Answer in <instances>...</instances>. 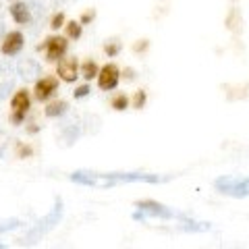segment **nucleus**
<instances>
[{
	"label": "nucleus",
	"instance_id": "nucleus-1",
	"mask_svg": "<svg viewBox=\"0 0 249 249\" xmlns=\"http://www.w3.org/2000/svg\"><path fill=\"white\" fill-rule=\"evenodd\" d=\"M73 183L85 187H96V189H112L121 183H166L170 177L152 175V173H93V170H77L71 175Z\"/></svg>",
	"mask_w": 249,
	"mask_h": 249
},
{
	"label": "nucleus",
	"instance_id": "nucleus-2",
	"mask_svg": "<svg viewBox=\"0 0 249 249\" xmlns=\"http://www.w3.org/2000/svg\"><path fill=\"white\" fill-rule=\"evenodd\" d=\"M135 220H147V218H160V220H181L187 224L185 231H193V232H201V231H210V224L206 222H193L189 216H185L183 212H177L175 208H168L158 201H139L137 204V212L133 214Z\"/></svg>",
	"mask_w": 249,
	"mask_h": 249
},
{
	"label": "nucleus",
	"instance_id": "nucleus-3",
	"mask_svg": "<svg viewBox=\"0 0 249 249\" xmlns=\"http://www.w3.org/2000/svg\"><path fill=\"white\" fill-rule=\"evenodd\" d=\"M216 191H220L222 196H229V197H247L249 196V177H220L216 178Z\"/></svg>",
	"mask_w": 249,
	"mask_h": 249
},
{
	"label": "nucleus",
	"instance_id": "nucleus-4",
	"mask_svg": "<svg viewBox=\"0 0 249 249\" xmlns=\"http://www.w3.org/2000/svg\"><path fill=\"white\" fill-rule=\"evenodd\" d=\"M119 79H121V71L114 62H108V65H104L98 71V85H100V89H104V91L114 89L116 85H119Z\"/></svg>",
	"mask_w": 249,
	"mask_h": 249
},
{
	"label": "nucleus",
	"instance_id": "nucleus-5",
	"mask_svg": "<svg viewBox=\"0 0 249 249\" xmlns=\"http://www.w3.org/2000/svg\"><path fill=\"white\" fill-rule=\"evenodd\" d=\"M29 106H31V100H29L27 89H19V91L13 96V100H11L13 121H15V123H21L23 119H25V114H27V110H29Z\"/></svg>",
	"mask_w": 249,
	"mask_h": 249
},
{
	"label": "nucleus",
	"instance_id": "nucleus-6",
	"mask_svg": "<svg viewBox=\"0 0 249 249\" xmlns=\"http://www.w3.org/2000/svg\"><path fill=\"white\" fill-rule=\"evenodd\" d=\"M69 48V42L67 37H60V36H50L48 40L44 42V50H46V58L48 60H58L65 56V52Z\"/></svg>",
	"mask_w": 249,
	"mask_h": 249
},
{
	"label": "nucleus",
	"instance_id": "nucleus-7",
	"mask_svg": "<svg viewBox=\"0 0 249 249\" xmlns=\"http://www.w3.org/2000/svg\"><path fill=\"white\" fill-rule=\"evenodd\" d=\"M60 216H62V201L58 199L56 201V206H54V210L44 218V220L37 222V227L31 231V237H37V235H44V232H48L50 229H54V224H58L60 220Z\"/></svg>",
	"mask_w": 249,
	"mask_h": 249
},
{
	"label": "nucleus",
	"instance_id": "nucleus-8",
	"mask_svg": "<svg viewBox=\"0 0 249 249\" xmlns=\"http://www.w3.org/2000/svg\"><path fill=\"white\" fill-rule=\"evenodd\" d=\"M23 42H25V40H23V34H21V31H9V34L4 36L0 50H2L4 56H15V54L21 52Z\"/></svg>",
	"mask_w": 249,
	"mask_h": 249
},
{
	"label": "nucleus",
	"instance_id": "nucleus-9",
	"mask_svg": "<svg viewBox=\"0 0 249 249\" xmlns=\"http://www.w3.org/2000/svg\"><path fill=\"white\" fill-rule=\"evenodd\" d=\"M58 77L67 83H73L77 77H79V65H77V58H60L58 60Z\"/></svg>",
	"mask_w": 249,
	"mask_h": 249
},
{
	"label": "nucleus",
	"instance_id": "nucleus-10",
	"mask_svg": "<svg viewBox=\"0 0 249 249\" xmlns=\"http://www.w3.org/2000/svg\"><path fill=\"white\" fill-rule=\"evenodd\" d=\"M56 89H58V81L54 79V77H42V79L36 83L34 91H36V98L40 100V102H46Z\"/></svg>",
	"mask_w": 249,
	"mask_h": 249
},
{
	"label": "nucleus",
	"instance_id": "nucleus-11",
	"mask_svg": "<svg viewBox=\"0 0 249 249\" xmlns=\"http://www.w3.org/2000/svg\"><path fill=\"white\" fill-rule=\"evenodd\" d=\"M11 17L19 23V25H25V23H29L31 21V11H29V6L25 4V2H15L11 4Z\"/></svg>",
	"mask_w": 249,
	"mask_h": 249
},
{
	"label": "nucleus",
	"instance_id": "nucleus-12",
	"mask_svg": "<svg viewBox=\"0 0 249 249\" xmlns=\"http://www.w3.org/2000/svg\"><path fill=\"white\" fill-rule=\"evenodd\" d=\"M19 75L23 77V79H34V77L40 75V65L31 58L21 60L19 62Z\"/></svg>",
	"mask_w": 249,
	"mask_h": 249
},
{
	"label": "nucleus",
	"instance_id": "nucleus-13",
	"mask_svg": "<svg viewBox=\"0 0 249 249\" xmlns=\"http://www.w3.org/2000/svg\"><path fill=\"white\" fill-rule=\"evenodd\" d=\"M67 102H62V100H58V102H52L46 106V116H50V119H54V116H60L67 112Z\"/></svg>",
	"mask_w": 249,
	"mask_h": 249
},
{
	"label": "nucleus",
	"instance_id": "nucleus-14",
	"mask_svg": "<svg viewBox=\"0 0 249 249\" xmlns=\"http://www.w3.org/2000/svg\"><path fill=\"white\" fill-rule=\"evenodd\" d=\"M21 227V220L17 218H0V232H9Z\"/></svg>",
	"mask_w": 249,
	"mask_h": 249
},
{
	"label": "nucleus",
	"instance_id": "nucleus-15",
	"mask_svg": "<svg viewBox=\"0 0 249 249\" xmlns=\"http://www.w3.org/2000/svg\"><path fill=\"white\" fill-rule=\"evenodd\" d=\"M81 75L85 77V79H91V77H98V65L93 60H88V62H83V67H81Z\"/></svg>",
	"mask_w": 249,
	"mask_h": 249
},
{
	"label": "nucleus",
	"instance_id": "nucleus-16",
	"mask_svg": "<svg viewBox=\"0 0 249 249\" xmlns=\"http://www.w3.org/2000/svg\"><path fill=\"white\" fill-rule=\"evenodd\" d=\"M127 106H129V98L124 96V93H121V96H116L112 100V108H114V110H124Z\"/></svg>",
	"mask_w": 249,
	"mask_h": 249
},
{
	"label": "nucleus",
	"instance_id": "nucleus-17",
	"mask_svg": "<svg viewBox=\"0 0 249 249\" xmlns=\"http://www.w3.org/2000/svg\"><path fill=\"white\" fill-rule=\"evenodd\" d=\"M67 36L75 37V40H77V37L81 36V23H75V21L69 23V25H67Z\"/></svg>",
	"mask_w": 249,
	"mask_h": 249
},
{
	"label": "nucleus",
	"instance_id": "nucleus-18",
	"mask_svg": "<svg viewBox=\"0 0 249 249\" xmlns=\"http://www.w3.org/2000/svg\"><path fill=\"white\" fill-rule=\"evenodd\" d=\"M62 23H65V15L58 13V15H54V17H52L50 27H52V29H58V27H62Z\"/></svg>",
	"mask_w": 249,
	"mask_h": 249
},
{
	"label": "nucleus",
	"instance_id": "nucleus-19",
	"mask_svg": "<svg viewBox=\"0 0 249 249\" xmlns=\"http://www.w3.org/2000/svg\"><path fill=\"white\" fill-rule=\"evenodd\" d=\"M88 93H89V88H88V85H81V88L75 91V98H85Z\"/></svg>",
	"mask_w": 249,
	"mask_h": 249
},
{
	"label": "nucleus",
	"instance_id": "nucleus-20",
	"mask_svg": "<svg viewBox=\"0 0 249 249\" xmlns=\"http://www.w3.org/2000/svg\"><path fill=\"white\" fill-rule=\"evenodd\" d=\"M143 102H145V93L139 91L137 96H135V108H142V106H143Z\"/></svg>",
	"mask_w": 249,
	"mask_h": 249
},
{
	"label": "nucleus",
	"instance_id": "nucleus-21",
	"mask_svg": "<svg viewBox=\"0 0 249 249\" xmlns=\"http://www.w3.org/2000/svg\"><path fill=\"white\" fill-rule=\"evenodd\" d=\"M106 52L110 54V56H114V54L119 52V46H116V44H114V46H106Z\"/></svg>",
	"mask_w": 249,
	"mask_h": 249
},
{
	"label": "nucleus",
	"instance_id": "nucleus-22",
	"mask_svg": "<svg viewBox=\"0 0 249 249\" xmlns=\"http://www.w3.org/2000/svg\"><path fill=\"white\" fill-rule=\"evenodd\" d=\"M19 154H21V156H23V154L27 156V154H31V150H29V147H23V145H19Z\"/></svg>",
	"mask_w": 249,
	"mask_h": 249
},
{
	"label": "nucleus",
	"instance_id": "nucleus-23",
	"mask_svg": "<svg viewBox=\"0 0 249 249\" xmlns=\"http://www.w3.org/2000/svg\"><path fill=\"white\" fill-rule=\"evenodd\" d=\"M91 17H93V13H85V15H83V19H81V23H88Z\"/></svg>",
	"mask_w": 249,
	"mask_h": 249
},
{
	"label": "nucleus",
	"instance_id": "nucleus-24",
	"mask_svg": "<svg viewBox=\"0 0 249 249\" xmlns=\"http://www.w3.org/2000/svg\"><path fill=\"white\" fill-rule=\"evenodd\" d=\"M2 154H4V147H2V145H0V158H2Z\"/></svg>",
	"mask_w": 249,
	"mask_h": 249
},
{
	"label": "nucleus",
	"instance_id": "nucleus-25",
	"mask_svg": "<svg viewBox=\"0 0 249 249\" xmlns=\"http://www.w3.org/2000/svg\"><path fill=\"white\" fill-rule=\"evenodd\" d=\"M0 36H2V23H0Z\"/></svg>",
	"mask_w": 249,
	"mask_h": 249
},
{
	"label": "nucleus",
	"instance_id": "nucleus-26",
	"mask_svg": "<svg viewBox=\"0 0 249 249\" xmlns=\"http://www.w3.org/2000/svg\"><path fill=\"white\" fill-rule=\"evenodd\" d=\"M13 2H15V0H13Z\"/></svg>",
	"mask_w": 249,
	"mask_h": 249
}]
</instances>
